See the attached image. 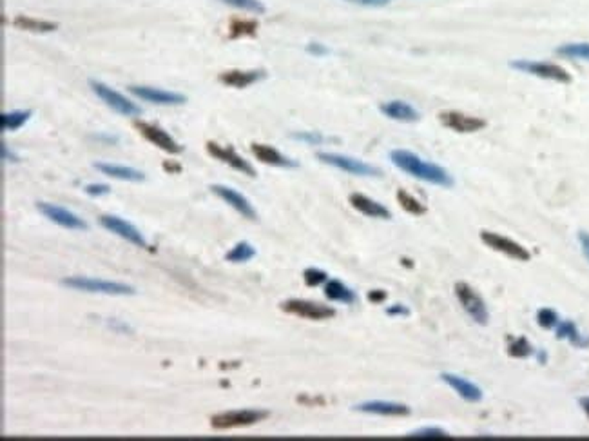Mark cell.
<instances>
[{
	"instance_id": "38",
	"label": "cell",
	"mask_w": 589,
	"mask_h": 441,
	"mask_svg": "<svg viewBox=\"0 0 589 441\" xmlns=\"http://www.w3.org/2000/svg\"><path fill=\"white\" fill-rule=\"evenodd\" d=\"M83 191L88 192L89 197H102V194H107L111 189L105 184H89V186L83 187Z\"/></svg>"
},
{
	"instance_id": "23",
	"label": "cell",
	"mask_w": 589,
	"mask_h": 441,
	"mask_svg": "<svg viewBox=\"0 0 589 441\" xmlns=\"http://www.w3.org/2000/svg\"><path fill=\"white\" fill-rule=\"evenodd\" d=\"M94 167L102 171L107 177L118 178V180H127V182H144L145 175L138 169H133V167H125V166H114V164H104V162H99L94 164Z\"/></svg>"
},
{
	"instance_id": "6",
	"label": "cell",
	"mask_w": 589,
	"mask_h": 441,
	"mask_svg": "<svg viewBox=\"0 0 589 441\" xmlns=\"http://www.w3.org/2000/svg\"><path fill=\"white\" fill-rule=\"evenodd\" d=\"M269 416L267 410L258 409H243V410H228L211 418V425L214 429H234V427H248L265 420Z\"/></svg>"
},
{
	"instance_id": "35",
	"label": "cell",
	"mask_w": 589,
	"mask_h": 441,
	"mask_svg": "<svg viewBox=\"0 0 589 441\" xmlns=\"http://www.w3.org/2000/svg\"><path fill=\"white\" fill-rule=\"evenodd\" d=\"M303 280H305V284L309 287H317L328 280V275H326L325 270L309 267V269H305V273H303Z\"/></svg>"
},
{
	"instance_id": "11",
	"label": "cell",
	"mask_w": 589,
	"mask_h": 441,
	"mask_svg": "<svg viewBox=\"0 0 589 441\" xmlns=\"http://www.w3.org/2000/svg\"><path fill=\"white\" fill-rule=\"evenodd\" d=\"M135 127L140 131V135L144 136L145 140H149L150 144H155L156 147H160V149L167 151V153L178 155V153L183 151V147L172 136L167 135L160 125L149 124V122H144V120H136Z\"/></svg>"
},
{
	"instance_id": "5",
	"label": "cell",
	"mask_w": 589,
	"mask_h": 441,
	"mask_svg": "<svg viewBox=\"0 0 589 441\" xmlns=\"http://www.w3.org/2000/svg\"><path fill=\"white\" fill-rule=\"evenodd\" d=\"M317 160L332 167H337L341 171L350 173V175H357V177H379L381 175L378 167L370 166L367 162L357 160V158H352V156L339 155V153H317Z\"/></svg>"
},
{
	"instance_id": "37",
	"label": "cell",
	"mask_w": 589,
	"mask_h": 441,
	"mask_svg": "<svg viewBox=\"0 0 589 441\" xmlns=\"http://www.w3.org/2000/svg\"><path fill=\"white\" fill-rule=\"evenodd\" d=\"M290 138L294 140H301L311 144V146H319L325 142V136L317 133V131H303V133H290Z\"/></svg>"
},
{
	"instance_id": "10",
	"label": "cell",
	"mask_w": 589,
	"mask_h": 441,
	"mask_svg": "<svg viewBox=\"0 0 589 441\" xmlns=\"http://www.w3.org/2000/svg\"><path fill=\"white\" fill-rule=\"evenodd\" d=\"M439 120L445 127L455 131V133H477L488 125L484 118L460 113V111H441Z\"/></svg>"
},
{
	"instance_id": "26",
	"label": "cell",
	"mask_w": 589,
	"mask_h": 441,
	"mask_svg": "<svg viewBox=\"0 0 589 441\" xmlns=\"http://www.w3.org/2000/svg\"><path fill=\"white\" fill-rule=\"evenodd\" d=\"M13 26L18 27V29H24V32H33V33H49L55 32L58 27L57 22H49V21H36V18H29V16L18 15L15 16L13 21Z\"/></svg>"
},
{
	"instance_id": "27",
	"label": "cell",
	"mask_w": 589,
	"mask_h": 441,
	"mask_svg": "<svg viewBox=\"0 0 589 441\" xmlns=\"http://www.w3.org/2000/svg\"><path fill=\"white\" fill-rule=\"evenodd\" d=\"M31 110L26 111H11V113L0 114V129L2 131H15L18 127L26 124L29 116H31Z\"/></svg>"
},
{
	"instance_id": "46",
	"label": "cell",
	"mask_w": 589,
	"mask_h": 441,
	"mask_svg": "<svg viewBox=\"0 0 589 441\" xmlns=\"http://www.w3.org/2000/svg\"><path fill=\"white\" fill-rule=\"evenodd\" d=\"M580 407L584 409V412L588 414V418H589V396L588 398H582V400H580Z\"/></svg>"
},
{
	"instance_id": "32",
	"label": "cell",
	"mask_w": 589,
	"mask_h": 441,
	"mask_svg": "<svg viewBox=\"0 0 589 441\" xmlns=\"http://www.w3.org/2000/svg\"><path fill=\"white\" fill-rule=\"evenodd\" d=\"M533 353H535V349H533L532 343L527 342L524 336L513 340V342H510V345H508V354H510L512 358H529Z\"/></svg>"
},
{
	"instance_id": "17",
	"label": "cell",
	"mask_w": 589,
	"mask_h": 441,
	"mask_svg": "<svg viewBox=\"0 0 589 441\" xmlns=\"http://www.w3.org/2000/svg\"><path fill=\"white\" fill-rule=\"evenodd\" d=\"M441 379L448 383L451 389L457 392V394L462 398V400L470 401V403H477V401L482 400V389L479 385L471 383L466 378L459 376V374L454 373H443L441 374Z\"/></svg>"
},
{
	"instance_id": "14",
	"label": "cell",
	"mask_w": 589,
	"mask_h": 441,
	"mask_svg": "<svg viewBox=\"0 0 589 441\" xmlns=\"http://www.w3.org/2000/svg\"><path fill=\"white\" fill-rule=\"evenodd\" d=\"M129 91L138 99L145 102H153L158 105H180L185 102V97L172 91H163V89L149 88V86H129Z\"/></svg>"
},
{
	"instance_id": "34",
	"label": "cell",
	"mask_w": 589,
	"mask_h": 441,
	"mask_svg": "<svg viewBox=\"0 0 589 441\" xmlns=\"http://www.w3.org/2000/svg\"><path fill=\"white\" fill-rule=\"evenodd\" d=\"M558 322H560V318H558V314L553 309H540V311L537 312V323L542 329L557 327Z\"/></svg>"
},
{
	"instance_id": "31",
	"label": "cell",
	"mask_w": 589,
	"mask_h": 441,
	"mask_svg": "<svg viewBox=\"0 0 589 441\" xmlns=\"http://www.w3.org/2000/svg\"><path fill=\"white\" fill-rule=\"evenodd\" d=\"M256 256V249L248 242H239L236 247H234L231 253H227V262H233V264H241V262H248L250 258Z\"/></svg>"
},
{
	"instance_id": "33",
	"label": "cell",
	"mask_w": 589,
	"mask_h": 441,
	"mask_svg": "<svg viewBox=\"0 0 589 441\" xmlns=\"http://www.w3.org/2000/svg\"><path fill=\"white\" fill-rule=\"evenodd\" d=\"M408 438H419V440H445V438H448V432L439 429V427H423V429L410 432Z\"/></svg>"
},
{
	"instance_id": "22",
	"label": "cell",
	"mask_w": 589,
	"mask_h": 441,
	"mask_svg": "<svg viewBox=\"0 0 589 441\" xmlns=\"http://www.w3.org/2000/svg\"><path fill=\"white\" fill-rule=\"evenodd\" d=\"M265 77L263 71H238V69H233V71H225V73L220 75V82L225 84V86H231V88H247V86H252L254 82H258Z\"/></svg>"
},
{
	"instance_id": "21",
	"label": "cell",
	"mask_w": 589,
	"mask_h": 441,
	"mask_svg": "<svg viewBox=\"0 0 589 441\" xmlns=\"http://www.w3.org/2000/svg\"><path fill=\"white\" fill-rule=\"evenodd\" d=\"M250 151H252V155L256 156L259 162L269 164V166L298 167V162L290 160V158H287L285 155H281L278 149H274V147H270V146H265V144H252V146H250Z\"/></svg>"
},
{
	"instance_id": "47",
	"label": "cell",
	"mask_w": 589,
	"mask_h": 441,
	"mask_svg": "<svg viewBox=\"0 0 589 441\" xmlns=\"http://www.w3.org/2000/svg\"><path fill=\"white\" fill-rule=\"evenodd\" d=\"M546 358H548V356H546V353H544V351H540V353H538V362H540V364H546Z\"/></svg>"
},
{
	"instance_id": "40",
	"label": "cell",
	"mask_w": 589,
	"mask_h": 441,
	"mask_svg": "<svg viewBox=\"0 0 589 441\" xmlns=\"http://www.w3.org/2000/svg\"><path fill=\"white\" fill-rule=\"evenodd\" d=\"M387 314L388 316H408L410 311H408V307L401 305V303H395V305L388 307Z\"/></svg>"
},
{
	"instance_id": "18",
	"label": "cell",
	"mask_w": 589,
	"mask_h": 441,
	"mask_svg": "<svg viewBox=\"0 0 589 441\" xmlns=\"http://www.w3.org/2000/svg\"><path fill=\"white\" fill-rule=\"evenodd\" d=\"M348 202L352 203V207L363 213L365 216H370V218H381V220H390L392 218V213L388 211L382 203L376 202L372 198L365 197L361 192H352Z\"/></svg>"
},
{
	"instance_id": "13",
	"label": "cell",
	"mask_w": 589,
	"mask_h": 441,
	"mask_svg": "<svg viewBox=\"0 0 589 441\" xmlns=\"http://www.w3.org/2000/svg\"><path fill=\"white\" fill-rule=\"evenodd\" d=\"M36 209L40 211L47 220L58 223L66 229H75V231H86L88 229V223L83 222L82 218H78L77 214L68 211V209L58 207V205H53V203L47 202H38L36 203Z\"/></svg>"
},
{
	"instance_id": "42",
	"label": "cell",
	"mask_w": 589,
	"mask_h": 441,
	"mask_svg": "<svg viewBox=\"0 0 589 441\" xmlns=\"http://www.w3.org/2000/svg\"><path fill=\"white\" fill-rule=\"evenodd\" d=\"M352 4H361V5H372V8H381V5H387L390 0H348Z\"/></svg>"
},
{
	"instance_id": "3",
	"label": "cell",
	"mask_w": 589,
	"mask_h": 441,
	"mask_svg": "<svg viewBox=\"0 0 589 441\" xmlns=\"http://www.w3.org/2000/svg\"><path fill=\"white\" fill-rule=\"evenodd\" d=\"M455 296H457V300H459V303L466 311V314H468L473 322L479 323V325H488V320H490L488 307H486L481 294L475 292V289H473L470 284L457 281V284H455Z\"/></svg>"
},
{
	"instance_id": "28",
	"label": "cell",
	"mask_w": 589,
	"mask_h": 441,
	"mask_svg": "<svg viewBox=\"0 0 589 441\" xmlns=\"http://www.w3.org/2000/svg\"><path fill=\"white\" fill-rule=\"evenodd\" d=\"M258 32V22L256 21H245V18H233L231 27H228V37L239 38V37H252Z\"/></svg>"
},
{
	"instance_id": "43",
	"label": "cell",
	"mask_w": 589,
	"mask_h": 441,
	"mask_svg": "<svg viewBox=\"0 0 589 441\" xmlns=\"http://www.w3.org/2000/svg\"><path fill=\"white\" fill-rule=\"evenodd\" d=\"M0 155H2V160L5 162H18V156H16L13 151L8 149L5 144H0Z\"/></svg>"
},
{
	"instance_id": "29",
	"label": "cell",
	"mask_w": 589,
	"mask_h": 441,
	"mask_svg": "<svg viewBox=\"0 0 589 441\" xmlns=\"http://www.w3.org/2000/svg\"><path fill=\"white\" fill-rule=\"evenodd\" d=\"M558 55L566 58H579V60H589V42H571L557 47Z\"/></svg>"
},
{
	"instance_id": "25",
	"label": "cell",
	"mask_w": 589,
	"mask_h": 441,
	"mask_svg": "<svg viewBox=\"0 0 589 441\" xmlns=\"http://www.w3.org/2000/svg\"><path fill=\"white\" fill-rule=\"evenodd\" d=\"M557 338L558 340H569L571 345H575V347H579V349L589 347V338L582 336L573 322H562V323L558 322Z\"/></svg>"
},
{
	"instance_id": "2",
	"label": "cell",
	"mask_w": 589,
	"mask_h": 441,
	"mask_svg": "<svg viewBox=\"0 0 589 441\" xmlns=\"http://www.w3.org/2000/svg\"><path fill=\"white\" fill-rule=\"evenodd\" d=\"M62 286L77 289V291L86 292H102V294H135V287L127 286V284H120V281H105V280H94V278H86V276H71V278H64L60 281Z\"/></svg>"
},
{
	"instance_id": "8",
	"label": "cell",
	"mask_w": 589,
	"mask_h": 441,
	"mask_svg": "<svg viewBox=\"0 0 589 441\" xmlns=\"http://www.w3.org/2000/svg\"><path fill=\"white\" fill-rule=\"evenodd\" d=\"M281 309L289 314H294V316L306 318V320H328V318L336 316V311L328 305H323V303H315L311 300H298V298H292V300H287L281 303Z\"/></svg>"
},
{
	"instance_id": "20",
	"label": "cell",
	"mask_w": 589,
	"mask_h": 441,
	"mask_svg": "<svg viewBox=\"0 0 589 441\" xmlns=\"http://www.w3.org/2000/svg\"><path fill=\"white\" fill-rule=\"evenodd\" d=\"M379 111H381L384 116L392 120H397V122H417L421 118V114L415 108H412L410 104L403 102V100H390V102H384V104L379 105Z\"/></svg>"
},
{
	"instance_id": "12",
	"label": "cell",
	"mask_w": 589,
	"mask_h": 441,
	"mask_svg": "<svg viewBox=\"0 0 589 441\" xmlns=\"http://www.w3.org/2000/svg\"><path fill=\"white\" fill-rule=\"evenodd\" d=\"M100 225L107 229V231H111V233L118 234L120 238H125L127 242H131V244L138 245L142 249H149V244L145 242V238L140 234L138 229H136L135 225H131L129 222L114 216V214H104V216H100Z\"/></svg>"
},
{
	"instance_id": "16",
	"label": "cell",
	"mask_w": 589,
	"mask_h": 441,
	"mask_svg": "<svg viewBox=\"0 0 589 441\" xmlns=\"http://www.w3.org/2000/svg\"><path fill=\"white\" fill-rule=\"evenodd\" d=\"M207 151L214 158L225 162V164H228L231 167H234L236 171L243 173V175H248V177H256L254 167L250 166L245 158H241L233 147H222L218 146L216 142H207Z\"/></svg>"
},
{
	"instance_id": "1",
	"label": "cell",
	"mask_w": 589,
	"mask_h": 441,
	"mask_svg": "<svg viewBox=\"0 0 589 441\" xmlns=\"http://www.w3.org/2000/svg\"><path fill=\"white\" fill-rule=\"evenodd\" d=\"M390 160L395 167H399L401 171L408 173L410 177L419 178L423 182L434 184V186L441 187H454V178L445 167L437 166V164H430L424 162L423 158H419L412 151L404 149H393L390 153Z\"/></svg>"
},
{
	"instance_id": "44",
	"label": "cell",
	"mask_w": 589,
	"mask_h": 441,
	"mask_svg": "<svg viewBox=\"0 0 589 441\" xmlns=\"http://www.w3.org/2000/svg\"><path fill=\"white\" fill-rule=\"evenodd\" d=\"M368 300L376 301V303H379V301H384L387 300V292L381 291V289H378V291H370L368 292Z\"/></svg>"
},
{
	"instance_id": "4",
	"label": "cell",
	"mask_w": 589,
	"mask_h": 441,
	"mask_svg": "<svg viewBox=\"0 0 589 441\" xmlns=\"http://www.w3.org/2000/svg\"><path fill=\"white\" fill-rule=\"evenodd\" d=\"M513 69L522 71V73L533 75V77L546 78V80H555L560 84L571 82V75L564 68L551 62H535V60H512L510 62Z\"/></svg>"
},
{
	"instance_id": "15",
	"label": "cell",
	"mask_w": 589,
	"mask_h": 441,
	"mask_svg": "<svg viewBox=\"0 0 589 441\" xmlns=\"http://www.w3.org/2000/svg\"><path fill=\"white\" fill-rule=\"evenodd\" d=\"M211 191L214 192L218 198H222L223 202H227L231 207L236 209V211H238L241 216H245V218L248 220L258 218V216H256V211H254L252 207V203L248 202L247 198L243 197V194H239L238 191H234V189H231V187L218 186V184L211 186Z\"/></svg>"
},
{
	"instance_id": "36",
	"label": "cell",
	"mask_w": 589,
	"mask_h": 441,
	"mask_svg": "<svg viewBox=\"0 0 589 441\" xmlns=\"http://www.w3.org/2000/svg\"><path fill=\"white\" fill-rule=\"evenodd\" d=\"M222 2L239 8V10L250 11V13H265V5L259 0H222Z\"/></svg>"
},
{
	"instance_id": "39",
	"label": "cell",
	"mask_w": 589,
	"mask_h": 441,
	"mask_svg": "<svg viewBox=\"0 0 589 441\" xmlns=\"http://www.w3.org/2000/svg\"><path fill=\"white\" fill-rule=\"evenodd\" d=\"M306 51L311 53V55H315V57H325V55L330 53V49L323 46V44H319V42H311V44L306 46Z\"/></svg>"
},
{
	"instance_id": "7",
	"label": "cell",
	"mask_w": 589,
	"mask_h": 441,
	"mask_svg": "<svg viewBox=\"0 0 589 441\" xmlns=\"http://www.w3.org/2000/svg\"><path fill=\"white\" fill-rule=\"evenodd\" d=\"M89 86H91V89L94 91V94L104 100L105 104H107L111 110L116 111V113L124 114V116H138V114H142V108H140V105H136L135 102L125 99L124 94L116 93L114 89H111L109 86H105V84L91 78V80H89Z\"/></svg>"
},
{
	"instance_id": "19",
	"label": "cell",
	"mask_w": 589,
	"mask_h": 441,
	"mask_svg": "<svg viewBox=\"0 0 589 441\" xmlns=\"http://www.w3.org/2000/svg\"><path fill=\"white\" fill-rule=\"evenodd\" d=\"M359 412H367V414H379V416H408L410 407L404 403H397V401H384V400H372L365 401L354 407Z\"/></svg>"
},
{
	"instance_id": "9",
	"label": "cell",
	"mask_w": 589,
	"mask_h": 441,
	"mask_svg": "<svg viewBox=\"0 0 589 441\" xmlns=\"http://www.w3.org/2000/svg\"><path fill=\"white\" fill-rule=\"evenodd\" d=\"M482 244H486L490 249L499 251L502 255L510 256L513 260H519V262H529L532 258V253L522 247L521 244H517L515 240L506 238L499 233H491V231H482L481 233Z\"/></svg>"
},
{
	"instance_id": "41",
	"label": "cell",
	"mask_w": 589,
	"mask_h": 441,
	"mask_svg": "<svg viewBox=\"0 0 589 441\" xmlns=\"http://www.w3.org/2000/svg\"><path fill=\"white\" fill-rule=\"evenodd\" d=\"M579 242H580V247H582V253H584L586 258L589 260V233L588 231H579Z\"/></svg>"
},
{
	"instance_id": "24",
	"label": "cell",
	"mask_w": 589,
	"mask_h": 441,
	"mask_svg": "<svg viewBox=\"0 0 589 441\" xmlns=\"http://www.w3.org/2000/svg\"><path fill=\"white\" fill-rule=\"evenodd\" d=\"M325 296L332 301H343V303H356L357 294L352 291L350 287H347L343 281L330 280L325 286Z\"/></svg>"
},
{
	"instance_id": "30",
	"label": "cell",
	"mask_w": 589,
	"mask_h": 441,
	"mask_svg": "<svg viewBox=\"0 0 589 441\" xmlns=\"http://www.w3.org/2000/svg\"><path fill=\"white\" fill-rule=\"evenodd\" d=\"M397 202L401 203V207L410 214L421 216V214L426 213V205H424L423 202H419L417 198L412 197V194L404 191V189H399L397 191Z\"/></svg>"
},
{
	"instance_id": "45",
	"label": "cell",
	"mask_w": 589,
	"mask_h": 441,
	"mask_svg": "<svg viewBox=\"0 0 589 441\" xmlns=\"http://www.w3.org/2000/svg\"><path fill=\"white\" fill-rule=\"evenodd\" d=\"M109 327H113L114 331H120V332H131V327H127L125 323L118 322V320H111V322H109Z\"/></svg>"
}]
</instances>
